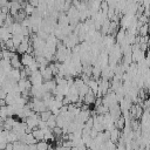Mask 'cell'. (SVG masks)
I'll use <instances>...</instances> for the list:
<instances>
[{"label":"cell","mask_w":150,"mask_h":150,"mask_svg":"<svg viewBox=\"0 0 150 150\" xmlns=\"http://www.w3.org/2000/svg\"><path fill=\"white\" fill-rule=\"evenodd\" d=\"M49 144L47 143V141H39L36 143V149L38 150H48Z\"/></svg>","instance_id":"ac0fdd59"},{"label":"cell","mask_w":150,"mask_h":150,"mask_svg":"<svg viewBox=\"0 0 150 150\" xmlns=\"http://www.w3.org/2000/svg\"><path fill=\"white\" fill-rule=\"evenodd\" d=\"M0 47H1V41H0Z\"/></svg>","instance_id":"83f0119b"},{"label":"cell","mask_w":150,"mask_h":150,"mask_svg":"<svg viewBox=\"0 0 150 150\" xmlns=\"http://www.w3.org/2000/svg\"><path fill=\"white\" fill-rule=\"evenodd\" d=\"M40 115H38L36 112H34L33 115H30L29 117L26 118V123L28 125V128H30L32 130L33 129H36L39 127V123H40Z\"/></svg>","instance_id":"7a4b0ae2"},{"label":"cell","mask_w":150,"mask_h":150,"mask_svg":"<svg viewBox=\"0 0 150 150\" xmlns=\"http://www.w3.org/2000/svg\"><path fill=\"white\" fill-rule=\"evenodd\" d=\"M7 91L2 88H0V100H6V96H7Z\"/></svg>","instance_id":"603a6c76"},{"label":"cell","mask_w":150,"mask_h":150,"mask_svg":"<svg viewBox=\"0 0 150 150\" xmlns=\"http://www.w3.org/2000/svg\"><path fill=\"white\" fill-rule=\"evenodd\" d=\"M26 145L23 142L21 141H16L13 143V150H26Z\"/></svg>","instance_id":"e0dca14e"},{"label":"cell","mask_w":150,"mask_h":150,"mask_svg":"<svg viewBox=\"0 0 150 150\" xmlns=\"http://www.w3.org/2000/svg\"><path fill=\"white\" fill-rule=\"evenodd\" d=\"M95 109H96L95 112H97V115H105V114L109 112V108L105 107V105H103V104H101L98 107H95Z\"/></svg>","instance_id":"5bb4252c"},{"label":"cell","mask_w":150,"mask_h":150,"mask_svg":"<svg viewBox=\"0 0 150 150\" xmlns=\"http://www.w3.org/2000/svg\"><path fill=\"white\" fill-rule=\"evenodd\" d=\"M20 60H21V63H22L23 67H28V66L35 60V57H34L33 54H28V53H26V54H22V55H21Z\"/></svg>","instance_id":"8992f818"},{"label":"cell","mask_w":150,"mask_h":150,"mask_svg":"<svg viewBox=\"0 0 150 150\" xmlns=\"http://www.w3.org/2000/svg\"><path fill=\"white\" fill-rule=\"evenodd\" d=\"M0 107H1V105H0Z\"/></svg>","instance_id":"f1b7e54d"},{"label":"cell","mask_w":150,"mask_h":150,"mask_svg":"<svg viewBox=\"0 0 150 150\" xmlns=\"http://www.w3.org/2000/svg\"><path fill=\"white\" fill-rule=\"evenodd\" d=\"M54 150H70V149L67 148V146H64V145H62V144H60V145H57L56 148H54Z\"/></svg>","instance_id":"d4e9b609"},{"label":"cell","mask_w":150,"mask_h":150,"mask_svg":"<svg viewBox=\"0 0 150 150\" xmlns=\"http://www.w3.org/2000/svg\"><path fill=\"white\" fill-rule=\"evenodd\" d=\"M25 12H26V14L27 15H32L33 14V12L35 11V7H33L30 4H28L27 2V5H26V7H25V9H23Z\"/></svg>","instance_id":"44dd1931"},{"label":"cell","mask_w":150,"mask_h":150,"mask_svg":"<svg viewBox=\"0 0 150 150\" xmlns=\"http://www.w3.org/2000/svg\"><path fill=\"white\" fill-rule=\"evenodd\" d=\"M27 1H28V4H30V5H32L33 7H35V8H36V7L39 6V4H40V0H27Z\"/></svg>","instance_id":"cb8c5ba5"},{"label":"cell","mask_w":150,"mask_h":150,"mask_svg":"<svg viewBox=\"0 0 150 150\" xmlns=\"http://www.w3.org/2000/svg\"><path fill=\"white\" fill-rule=\"evenodd\" d=\"M6 149H8V150H13V143H7Z\"/></svg>","instance_id":"484cf974"},{"label":"cell","mask_w":150,"mask_h":150,"mask_svg":"<svg viewBox=\"0 0 150 150\" xmlns=\"http://www.w3.org/2000/svg\"><path fill=\"white\" fill-rule=\"evenodd\" d=\"M1 150H8V149H6V148H5V149H1Z\"/></svg>","instance_id":"4316f807"},{"label":"cell","mask_w":150,"mask_h":150,"mask_svg":"<svg viewBox=\"0 0 150 150\" xmlns=\"http://www.w3.org/2000/svg\"><path fill=\"white\" fill-rule=\"evenodd\" d=\"M96 94H94L91 90L88 91V94L84 95L83 97V103H86L87 105H90V104H95V101H96Z\"/></svg>","instance_id":"52a82bcc"},{"label":"cell","mask_w":150,"mask_h":150,"mask_svg":"<svg viewBox=\"0 0 150 150\" xmlns=\"http://www.w3.org/2000/svg\"><path fill=\"white\" fill-rule=\"evenodd\" d=\"M109 114L111 115L114 121H116L118 117H121L122 116V110H121L120 104H114V105L109 107Z\"/></svg>","instance_id":"5b68a950"},{"label":"cell","mask_w":150,"mask_h":150,"mask_svg":"<svg viewBox=\"0 0 150 150\" xmlns=\"http://www.w3.org/2000/svg\"><path fill=\"white\" fill-rule=\"evenodd\" d=\"M12 34H11V32L6 28V27H0V41L1 42H6L7 40H9V39H12Z\"/></svg>","instance_id":"ba28073f"},{"label":"cell","mask_w":150,"mask_h":150,"mask_svg":"<svg viewBox=\"0 0 150 150\" xmlns=\"http://www.w3.org/2000/svg\"><path fill=\"white\" fill-rule=\"evenodd\" d=\"M46 123H47V127L53 130L55 127H57V125H56V116H55V115H52V116L48 118V121H47Z\"/></svg>","instance_id":"9a60e30c"},{"label":"cell","mask_w":150,"mask_h":150,"mask_svg":"<svg viewBox=\"0 0 150 150\" xmlns=\"http://www.w3.org/2000/svg\"><path fill=\"white\" fill-rule=\"evenodd\" d=\"M39 115H40V120H41V121L47 122V121H48V118L53 115V112H52L50 110H46V111H43V112H41V114H39Z\"/></svg>","instance_id":"d6986e66"},{"label":"cell","mask_w":150,"mask_h":150,"mask_svg":"<svg viewBox=\"0 0 150 150\" xmlns=\"http://www.w3.org/2000/svg\"><path fill=\"white\" fill-rule=\"evenodd\" d=\"M110 91V81L105 79H100L98 80V93L97 97H103Z\"/></svg>","instance_id":"6da1fadb"},{"label":"cell","mask_w":150,"mask_h":150,"mask_svg":"<svg viewBox=\"0 0 150 150\" xmlns=\"http://www.w3.org/2000/svg\"><path fill=\"white\" fill-rule=\"evenodd\" d=\"M125 127V118L123 117V115L121 117H118L116 121H115V128L118 129V130H123Z\"/></svg>","instance_id":"7c38bea8"},{"label":"cell","mask_w":150,"mask_h":150,"mask_svg":"<svg viewBox=\"0 0 150 150\" xmlns=\"http://www.w3.org/2000/svg\"><path fill=\"white\" fill-rule=\"evenodd\" d=\"M120 137H121V132H120V130L118 129H112L111 131H110V141L112 142V143H116V142H118V139H120Z\"/></svg>","instance_id":"8fae6325"},{"label":"cell","mask_w":150,"mask_h":150,"mask_svg":"<svg viewBox=\"0 0 150 150\" xmlns=\"http://www.w3.org/2000/svg\"><path fill=\"white\" fill-rule=\"evenodd\" d=\"M6 141H7V143H14V142L19 141V138H18V135L15 132L9 131L8 135H7V137H6Z\"/></svg>","instance_id":"2e32d148"},{"label":"cell","mask_w":150,"mask_h":150,"mask_svg":"<svg viewBox=\"0 0 150 150\" xmlns=\"http://www.w3.org/2000/svg\"><path fill=\"white\" fill-rule=\"evenodd\" d=\"M32 134H33L34 138H35L38 142H39V141H43V139H45V132H43L41 129H39V128H36V129H33Z\"/></svg>","instance_id":"30bf717a"},{"label":"cell","mask_w":150,"mask_h":150,"mask_svg":"<svg viewBox=\"0 0 150 150\" xmlns=\"http://www.w3.org/2000/svg\"><path fill=\"white\" fill-rule=\"evenodd\" d=\"M29 81L32 82V86H42L43 84V79H42V75L40 73V70H36V71H33L32 75L28 77Z\"/></svg>","instance_id":"3957f363"},{"label":"cell","mask_w":150,"mask_h":150,"mask_svg":"<svg viewBox=\"0 0 150 150\" xmlns=\"http://www.w3.org/2000/svg\"><path fill=\"white\" fill-rule=\"evenodd\" d=\"M23 143H25V144H27V145H30V144H36V143H38V141L34 138L33 134H32V132H29V134H26L25 139H23Z\"/></svg>","instance_id":"4fadbf2b"},{"label":"cell","mask_w":150,"mask_h":150,"mask_svg":"<svg viewBox=\"0 0 150 150\" xmlns=\"http://www.w3.org/2000/svg\"><path fill=\"white\" fill-rule=\"evenodd\" d=\"M138 30H139V34H141L142 36H146V34H148V32H149L150 29L148 28V25L144 23V25H142V26L138 28Z\"/></svg>","instance_id":"ffe728a7"},{"label":"cell","mask_w":150,"mask_h":150,"mask_svg":"<svg viewBox=\"0 0 150 150\" xmlns=\"http://www.w3.org/2000/svg\"><path fill=\"white\" fill-rule=\"evenodd\" d=\"M39 70H40V73L42 75L43 81H49V80H53L54 79V74H53L52 69L49 68V66H47V67H40Z\"/></svg>","instance_id":"277c9868"},{"label":"cell","mask_w":150,"mask_h":150,"mask_svg":"<svg viewBox=\"0 0 150 150\" xmlns=\"http://www.w3.org/2000/svg\"><path fill=\"white\" fill-rule=\"evenodd\" d=\"M11 66H12L13 69H20V70L22 69V63H21V60L18 56V53L11 59Z\"/></svg>","instance_id":"9c48e42d"},{"label":"cell","mask_w":150,"mask_h":150,"mask_svg":"<svg viewBox=\"0 0 150 150\" xmlns=\"http://www.w3.org/2000/svg\"><path fill=\"white\" fill-rule=\"evenodd\" d=\"M53 135H54V137H61L62 135H63V132H62V128H59V127H55L54 129H53Z\"/></svg>","instance_id":"7402d4cb"}]
</instances>
